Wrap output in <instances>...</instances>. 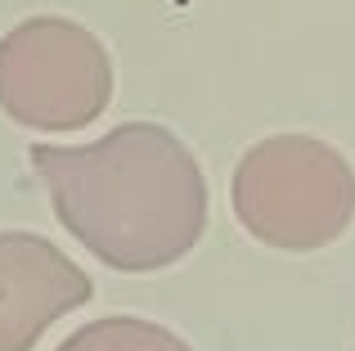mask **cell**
<instances>
[{
  "label": "cell",
  "instance_id": "6da1fadb",
  "mask_svg": "<svg viewBox=\"0 0 355 351\" xmlns=\"http://www.w3.org/2000/svg\"><path fill=\"white\" fill-rule=\"evenodd\" d=\"M59 225L121 275L184 262L207 230V176L157 122H121L90 144H32Z\"/></svg>",
  "mask_w": 355,
  "mask_h": 351
},
{
  "label": "cell",
  "instance_id": "7a4b0ae2",
  "mask_svg": "<svg viewBox=\"0 0 355 351\" xmlns=\"http://www.w3.org/2000/svg\"><path fill=\"white\" fill-rule=\"evenodd\" d=\"M239 225L275 252H320L355 221V167L320 135H266L230 180Z\"/></svg>",
  "mask_w": 355,
  "mask_h": 351
},
{
  "label": "cell",
  "instance_id": "3957f363",
  "mask_svg": "<svg viewBox=\"0 0 355 351\" xmlns=\"http://www.w3.org/2000/svg\"><path fill=\"white\" fill-rule=\"evenodd\" d=\"M113 99V59L77 18L32 14L0 36V113L36 135H72Z\"/></svg>",
  "mask_w": 355,
  "mask_h": 351
},
{
  "label": "cell",
  "instance_id": "277c9868",
  "mask_svg": "<svg viewBox=\"0 0 355 351\" xmlns=\"http://www.w3.org/2000/svg\"><path fill=\"white\" fill-rule=\"evenodd\" d=\"M95 298L90 275L32 230H0V351H32L54 320Z\"/></svg>",
  "mask_w": 355,
  "mask_h": 351
},
{
  "label": "cell",
  "instance_id": "5b68a950",
  "mask_svg": "<svg viewBox=\"0 0 355 351\" xmlns=\"http://www.w3.org/2000/svg\"><path fill=\"white\" fill-rule=\"evenodd\" d=\"M54 351H193L184 338H175L171 329L153 325L139 316H108L90 320L77 334H68Z\"/></svg>",
  "mask_w": 355,
  "mask_h": 351
}]
</instances>
